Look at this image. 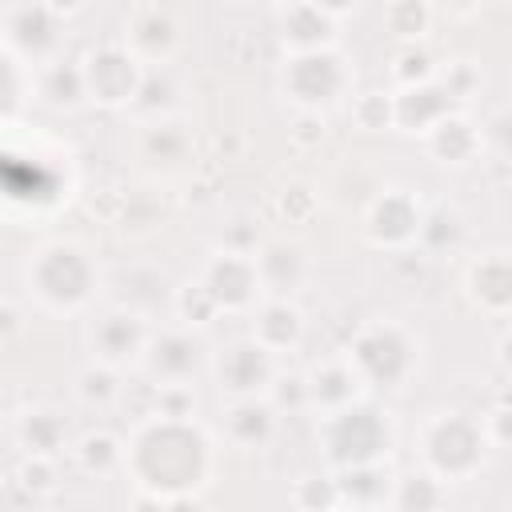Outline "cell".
I'll return each mask as SVG.
<instances>
[{"instance_id": "23", "label": "cell", "mask_w": 512, "mask_h": 512, "mask_svg": "<svg viewBox=\"0 0 512 512\" xmlns=\"http://www.w3.org/2000/svg\"><path fill=\"white\" fill-rule=\"evenodd\" d=\"M40 96L52 108H76L88 92H84V72L76 60H48L40 72Z\"/></svg>"}, {"instance_id": "38", "label": "cell", "mask_w": 512, "mask_h": 512, "mask_svg": "<svg viewBox=\"0 0 512 512\" xmlns=\"http://www.w3.org/2000/svg\"><path fill=\"white\" fill-rule=\"evenodd\" d=\"M20 484L28 488V492H52V460L48 456H28L24 464H20Z\"/></svg>"}, {"instance_id": "27", "label": "cell", "mask_w": 512, "mask_h": 512, "mask_svg": "<svg viewBox=\"0 0 512 512\" xmlns=\"http://www.w3.org/2000/svg\"><path fill=\"white\" fill-rule=\"evenodd\" d=\"M172 96H176V84H172V76L164 72V68H144L140 72V84H136V92H132V108L136 112H152L156 120L172 108Z\"/></svg>"}, {"instance_id": "13", "label": "cell", "mask_w": 512, "mask_h": 512, "mask_svg": "<svg viewBox=\"0 0 512 512\" xmlns=\"http://www.w3.org/2000/svg\"><path fill=\"white\" fill-rule=\"evenodd\" d=\"M4 36L12 40V48H20L32 60H44L56 52L60 44V8L52 4H24V8H8L4 12Z\"/></svg>"}, {"instance_id": "15", "label": "cell", "mask_w": 512, "mask_h": 512, "mask_svg": "<svg viewBox=\"0 0 512 512\" xmlns=\"http://www.w3.org/2000/svg\"><path fill=\"white\" fill-rule=\"evenodd\" d=\"M448 108H452L448 92L436 80H424V84H412L400 96H392V124H400L408 132H432L448 116Z\"/></svg>"}, {"instance_id": "30", "label": "cell", "mask_w": 512, "mask_h": 512, "mask_svg": "<svg viewBox=\"0 0 512 512\" xmlns=\"http://www.w3.org/2000/svg\"><path fill=\"white\" fill-rule=\"evenodd\" d=\"M76 460L88 468V472H108L124 460V448L108 436V432H88L80 444H76Z\"/></svg>"}, {"instance_id": "32", "label": "cell", "mask_w": 512, "mask_h": 512, "mask_svg": "<svg viewBox=\"0 0 512 512\" xmlns=\"http://www.w3.org/2000/svg\"><path fill=\"white\" fill-rule=\"evenodd\" d=\"M296 504L304 512H332L340 500H336V484L328 476H304L296 484Z\"/></svg>"}, {"instance_id": "24", "label": "cell", "mask_w": 512, "mask_h": 512, "mask_svg": "<svg viewBox=\"0 0 512 512\" xmlns=\"http://www.w3.org/2000/svg\"><path fill=\"white\" fill-rule=\"evenodd\" d=\"M468 284H472V296H476L484 308H492V312H504V308H508L512 272H508V260H504V256H488V260L472 264Z\"/></svg>"}, {"instance_id": "44", "label": "cell", "mask_w": 512, "mask_h": 512, "mask_svg": "<svg viewBox=\"0 0 512 512\" xmlns=\"http://www.w3.org/2000/svg\"><path fill=\"white\" fill-rule=\"evenodd\" d=\"M332 512H360V508H332Z\"/></svg>"}, {"instance_id": "7", "label": "cell", "mask_w": 512, "mask_h": 512, "mask_svg": "<svg viewBox=\"0 0 512 512\" xmlns=\"http://www.w3.org/2000/svg\"><path fill=\"white\" fill-rule=\"evenodd\" d=\"M84 92L100 104H132V92L140 84L144 64L124 44H100L80 60Z\"/></svg>"}, {"instance_id": "8", "label": "cell", "mask_w": 512, "mask_h": 512, "mask_svg": "<svg viewBox=\"0 0 512 512\" xmlns=\"http://www.w3.org/2000/svg\"><path fill=\"white\" fill-rule=\"evenodd\" d=\"M200 288L212 296L216 308H252L260 300V276H256V264L252 256H240V252H216L208 264H204V276H200Z\"/></svg>"}, {"instance_id": "3", "label": "cell", "mask_w": 512, "mask_h": 512, "mask_svg": "<svg viewBox=\"0 0 512 512\" xmlns=\"http://www.w3.org/2000/svg\"><path fill=\"white\" fill-rule=\"evenodd\" d=\"M28 280L48 308H80L96 292V264L76 244H48L36 252Z\"/></svg>"}, {"instance_id": "40", "label": "cell", "mask_w": 512, "mask_h": 512, "mask_svg": "<svg viewBox=\"0 0 512 512\" xmlns=\"http://www.w3.org/2000/svg\"><path fill=\"white\" fill-rule=\"evenodd\" d=\"M292 136H296V144H312V140H320V136H324V120H320V112H300Z\"/></svg>"}, {"instance_id": "19", "label": "cell", "mask_w": 512, "mask_h": 512, "mask_svg": "<svg viewBox=\"0 0 512 512\" xmlns=\"http://www.w3.org/2000/svg\"><path fill=\"white\" fill-rule=\"evenodd\" d=\"M304 384H308V404L312 408H324V416L336 412V408L356 404V392H360V376H356V368L348 360H324V364H316L304 376Z\"/></svg>"}, {"instance_id": "1", "label": "cell", "mask_w": 512, "mask_h": 512, "mask_svg": "<svg viewBox=\"0 0 512 512\" xmlns=\"http://www.w3.org/2000/svg\"><path fill=\"white\" fill-rule=\"evenodd\" d=\"M128 468L136 484L152 496H192L208 476V440L188 420H144L128 448Z\"/></svg>"}, {"instance_id": "36", "label": "cell", "mask_w": 512, "mask_h": 512, "mask_svg": "<svg viewBox=\"0 0 512 512\" xmlns=\"http://www.w3.org/2000/svg\"><path fill=\"white\" fill-rule=\"evenodd\" d=\"M268 392H272V408H308V384H304V376H272V384H268Z\"/></svg>"}, {"instance_id": "12", "label": "cell", "mask_w": 512, "mask_h": 512, "mask_svg": "<svg viewBox=\"0 0 512 512\" xmlns=\"http://www.w3.org/2000/svg\"><path fill=\"white\" fill-rule=\"evenodd\" d=\"M140 360H144V368L152 372V380H160V384H188L192 372H196L200 360H204V348H200V340H192L188 332H176V328H172V332L148 336Z\"/></svg>"}, {"instance_id": "28", "label": "cell", "mask_w": 512, "mask_h": 512, "mask_svg": "<svg viewBox=\"0 0 512 512\" xmlns=\"http://www.w3.org/2000/svg\"><path fill=\"white\" fill-rule=\"evenodd\" d=\"M144 152L152 156V160H168V164H176L184 152H188V132H180V124L176 120H152L148 124V132H144Z\"/></svg>"}, {"instance_id": "37", "label": "cell", "mask_w": 512, "mask_h": 512, "mask_svg": "<svg viewBox=\"0 0 512 512\" xmlns=\"http://www.w3.org/2000/svg\"><path fill=\"white\" fill-rule=\"evenodd\" d=\"M356 120H360L364 128H384V124H392V96H384V92H364V96L356 100Z\"/></svg>"}, {"instance_id": "29", "label": "cell", "mask_w": 512, "mask_h": 512, "mask_svg": "<svg viewBox=\"0 0 512 512\" xmlns=\"http://www.w3.org/2000/svg\"><path fill=\"white\" fill-rule=\"evenodd\" d=\"M76 392H80V400L84 404H112L124 388H120V380H116V368H108V364H88L80 376H76Z\"/></svg>"}, {"instance_id": "11", "label": "cell", "mask_w": 512, "mask_h": 512, "mask_svg": "<svg viewBox=\"0 0 512 512\" xmlns=\"http://www.w3.org/2000/svg\"><path fill=\"white\" fill-rule=\"evenodd\" d=\"M216 376H220V388H228L236 400L244 396H256L272 384L276 368H272V352H264L256 340H236L220 352L216 360Z\"/></svg>"}, {"instance_id": "2", "label": "cell", "mask_w": 512, "mask_h": 512, "mask_svg": "<svg viewBox=\"0 0 512 512\" xmlns=\"http://www.w3.org/2000/svg\"><path fill=\"white\" fill-rule=\"evenodd\" d=\"M392 444L388 420L372 404H348L324 416L320 424V448L328 464L352 468V464H376Z\"/></svg>"}, {"instance_id": "39", "label": "cell", "mask_w": 512, "mask_h": 512, "mask_svg": "<svg viewBox=\"0 0 512 512\" xmlns=\"http://www.w3.org/2000/svg\"><path fill=\"white\" fill-rule=\"evenodd\" d=\"M436 84L448 92V100H452V96H468V92H472V84H476V72H472L464 60H456V64H448V68H444V76H440Z\"/></svg>"}, {"instance_id": "33", "label": "cell", "mask_w": 512, "mask_h": 512, "mask_svg": "<svg viewBox=\"0 0 512 512\" xmlns=\"http://www.w3.org/2000/svg\"><path fill=\"white\" fill-rule=\"evenodd\" d=\"M384 24L392 28V32H400V36H420L424 28H428V8L424 4H388L384 8Z\"/></svg>"}, {"instance_id": "5", "label": "cell", "mask_w": 512, "mask_h": 512, "mask_svg": "<svg viewBox=\"0 0 512 512\" xmlns=\"http://www.w3.org/2000/svg\"><path fill=\"white\" fill-rule=\"evenodd\" d=\"M484 444H488L484 424H472L460 412L436 416L424 428V460L436 480H460V476L476 472L484 460Z\"/></svg>"}, {"instance_id": "26", "label": "cell", "mask_w": 512, "mask_h": 512, "mask_svg": "<svg viewBox=\"0 0 512 512\" xmlns=\"http://www.w3.org/2000/svg\"><path fill=\"white\" fill-rule=\"evenodd\" d=\"M392 508L396 512H436L444 500V484L432 472H408L392 484Z\"/></svg>"}, {"instance_id": "6", "label": "cell", "mask_w": 512, "mask_h": 512, "mask_svg": "<svg viewBox=\"0 0 512 512\" xmlns=\"http://www.w3.org/2000/svg\"><path fill=\"white\" fill-rule=\"evenodd\" d=\"M348 88V68L332 48H308L296 52L284 64V92L300 112H320L324 104L340 100Z\"/></svg>"}, {"instance_id": "20", "label": "cell", "mask_w": 512, "mask_h": 512, "mask_svg": "<svg viewBox=\"0 0 512 512\" xmlns=\"http://www.w3.org/2000/svg\"><path fill=\"white\" fill-rule=\"evenodd\" d=\"M332 484H336V500H344L348 508H360V512H372L376 504H384L392 496V476L384 472L380 460L340 468V476Z\"/></svg>"}, {"instance_id": "10", "label": "cell", "mask_w": 512, "mask_h": 512, "mask_svg": "<svg viewBox=\"0 0 512 512\" xmlns=\"http://www.w3.org/2000/svg\"><path fill=\"white\" fill-rule=\"evenodd\" d=\"M88 340H92L96 364L120 368V364H128V360H136V356L144 352L148 332H144V324H140V316H136L132 308H112V312H104V316L92 324Z\"/></svg>"}, {"instance_id": "4", "label": "cell", "mask_w": 512, "mask_h": 512, "mask_svg": "<svg viewBox=\"0 0 512 512\" xmlns=\"http://www.w3.org/2000/svg\"><path fill=\"white\" fill-rule=\"evenodd\" d=\"M348 364L356 368L360 384H376V388H396L412 364H416V352H412V340L396 328V324H368L356 332L352 348H348Z\"/></svg>"}, {"instance_id": "35", "label": "cell", "mask_w": 512, "mask_h": 512, "mask_svg": "<svg viewBox=\"0 0 512 512\" xmlns=\"http://www.w3.org/2000/svg\"><path fill=\"white\" fill-rule=\"evenodd\" d=\"M396 80L404 84V88H412V84H424V80H432V56L424 52V48H404L400 56H396Z\"/></svg>"}, {"instance_id": "17", "label": "cell", "mask_w": 512, "mask_h": 512, "mask_svg": "<svg viewBox=\"0 0 512 512\" xmlns=\"http://www.w3.org/2000/svg\"><path fill=\"white\" fill-rule=\"evenodd\" d=\"M252 264H256V276H260V288L272 292V296H288V292L300 288V280L308 276L304 252H300L296 244H288V240H268V244L252 256Z\"/></svg>"}, {"instance_id": "42", "label": "cell", "mask_w": 512, "mask_h": 512, "mask_svg": "<svg viewBox=\"0 0 512 512\" xmlns=\"http://www.w3.org/2000/svg\"><path fill=\"white\" fill-rule=\"evenodd\" d=\"M132 512H168V500L164 496H152V492H140V500L132 504Z\"/></svg>"}, {"instance_id": "25", "label": "cell", "mask_w": 512, "mask_h": 512, "mask_svg": "<svg viewBox=\"0 0 512 512\" xmlns=\"http://www.w3.org/2000/svg\"><path fill=\"white\" fill-rule=\"evenodd\" d=\"M428 144H432V152L440 156V160H452V164H460V160H468L476 148H480V132L464 120V116H444L432 132H428Z\"/></svg>"}, {"instance_id": "22", "label": "cell", "mask_w": 512, "mask_h": 512, "mask_svg": "<svg viewBox=\"0 0 512 512\" xmlns=\"http://www.w3.org/2000/svg\"><path fill=\"white\" fill-rule=\"evenodd\" d=\"M16 436H20V444L28 448V456H48V460H52V456L64 448L68 424H64V416L52 412V408H28V412L20 416V424H16Z\"/></svg>"}, {"instance_id": "34", "label": "cell", "mask_w": 512, "mask_h": 512, "mask_svg": "<svg viewBox=\"0 0 512 512\" xmlns=\"http://www.w3.org/2000/svg\"><path fill=\"white\" fill-rule=\"evenodd\" d=\"M176 308H180V316H184L188 324H208V320H212V316L220 312V308L212 304V296H208V292L200 288V280L176 292Z\"/></svg>"}, {"instance_id": "41", "label": "cell", "mask_w": 512, "mask_h": 512, "mask_svg": "<svg viewBox=\"0 0 512 512\" xmlns=\"http://www.w3.org/2000/svg\"><path fill=\"white\" fill-rule=\"evenodd\" d=\"M20 328H24V324H20L16 304H12V300H0V344H4V340H12Z\"/></svg>"}, {"instance_id": "9", "label": "cell", "mask_w": 512, "mask_h": 512, "mask_svg": "<svg viewBox=\"0 0 512 512\" xmlns=\"http://www.w3.org/2000/svg\"><path fill=\"white\" fill-rule=\"evenodd\" d=\"M176 16L160 4H140L128 12L124 24V48L144 64V68H160V60L176 48Z\"/></svg>"}, {"instance_id": "14", "label": "cell", "mask_w": 512, "mask_h": 512, "mask_svg": "<svg viewBox=\"0 0 512 512\" xmlns=\"http://www.w3.org/2000/svg\"><path fill=\"white\" fill-rule=\"evenodd\" d=\"M340 12L344 8L336 4H284L276 8V20H280L284 40H292L296 52H308V48H328Z\"/></svg>"}, {"instance_id": "43", "label": "cell", "mask_w": 512, "mask_h": 512, "mask_svg": "<svg viewBox=\"0 0 512 512\" xmlns=\"http://www.w3.org/2000/svg\"><path fill=\"white\" fill-rule=\"evenodd\" d=\"M168 512H200V504L192 496H172L168 500Z\"/></svg>"}, {"instance_id": "16", "label": "cell", "mask_w": 512, "mask_h": 512, "mask_svg": "<svg viewBox=\"0 0 512 512\" xmlns=\"http://www.w3.org/2000/svg\"><path fill=\"white\" fill-rule=\"evenodd\" d=\"M420 232V208L408 192H384L368 212V236L376 244H408Z\"/></svg>"}, {"instance_id": "18", "label": "cell", "mask_w": 512, "mask_h": 512, "mask_svg": "<svg viewBox=\"0 0 512 512\" xmlns=\"http://www.w3.org/2000/svg\"><path fill=\"white\" fill-rule=\"evenodd\" d=\"M304 332V316L300 308L288 300V296H268L260 300L256 308V320H252V340L264 348V352H280V348H292Z\"/></svg>"}, {"instance_id": "21", "label": "cell", "mask_w": 512, "mask_h": 512, "mask_svg": "<svg viewBox=\"0 0 512 512\" xmlns=\"http://www.w3.org/2000/svg\"><path fill=\"white\" fill-rule=\"evenodd\" d=\"M272 428H276V408L260 396L232 400V408L224 412V432L240 448H260L272 436Z\"/></svg>"}, {"instance_id": "31", "label": "cell", "mask_w": 512, "mask_h": 512, "mask_svg": "<svg viewBox=\"0 0 512 512\" xmlns=\"http://www.w3.org/2000/svg\"><path fill=\"white\" fill-rule=\"evenodd\" d=\"M196 408V396L188 384H156V416L160 420H188Z\"/></svg>"}]
</instances>
